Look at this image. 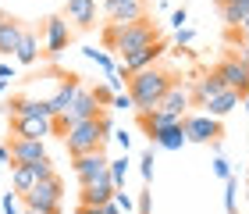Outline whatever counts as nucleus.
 <instances>
[{"instance_id":"obj_1","label":"nucleus","mask_w":249,"mask_h":214,"mask_svg":"<svg viewBox=\"0 0 249 214\" xmlns=\"http://www.w3.org/2000/svg\"><path fill=\"white\" fill-rule=\"evenodd\" d=\"M171 82H175V72H167L164 64H153V68H142V72L128 75V97H132L135 111L160 107V100L171 89Z\"/></svg>"},{"instance_id":"obj_2","label":"nucleus","mask_w":249,"mask_h":214,"mask_svg":"<svg viewBox=\"0 0 249 214\" xmlns=\"http://www.w3.org/2000/svg\"><path fill=\"white\" fill-rule=\"evenodd\" d=\"M157 39H160V29H157L150 18L132 21V25H114V21H107V25H104V47L107 50H118L121 58H128V54L150 47V43H157Z\"/></svg>"},{"instance_id":"obj_3","label":"nucleus","mask_w":249,"mask_h":214,"mask_svg":"<svg viewBox=\"0 0 249 214\" xmlns=\"http://www.w3.org/2000/svg\"><path fill=\"white\" fill-rule=\"evenodd\" d=\"M110 118L107 115H100V118H86V121H78V125H71L64 132V146H68V154L71 157H82V154H93V150H104V143L110 136Z\"/></svg>"},{"instance_id":"obj_4","label":"nucleus","mask_w":249,"mask_h":214,"mask_svg":"<svg viewBox=\"0 0 249 214\" xmlns=\"http://www.w3.org/2000/svg\"><path fill=\"white\" fill-rule=\"evenodd\" d=\"M61 196H64V182H61V175L53 172L50 178H39V182L21 196V207L36 211V214H61Z\"/></svg>"},{"instance_id":"obj_5","label":"nucleus","mask_w":249,"mask_h":214,"mask_svg":"<svg viewBox=\"0 0 249 214\" xmlns=\"http://www.w3.org/2000/svg\"><path fill=\"white\" fill-rule=\"evenodd\" d=\"M100 115H104V107L96 104L93 89H78L75 100L64 107V115L53 118V129H57V132H68L71 125H78V121H86V118H100Z\"/></svg>"},{"instance_id":"obj_6","label":"nucleus","mask_w":249,"mask_h":214,"mask_svg":"<svg viewBox=\"0 0 249 214\" xmlns=\"http://www.w3.org/2000/svg\"><path fill=\"white\" fill-rule=\"evenodd\" d=\"M213 75L224 82V89H239L246 97L249 93V61H242L239 54H228L224 61L213 64Z\"/></svg>"},{"instance_id":"obj_7","label":"nucleus","mask_w":249,"mask_h":214,"mask_svg":"<svg viewBox=\"0 0 249 214\" xmlns=\"http://www.w3.org/2000/svg\"><path fill=\"white\" fill-rule=\"evenodd\" d=\"M164 54H167V43H164V39H157V43H150V47H142V50L128 54V58H121V64H118L114 72L124 75V82H128V75L142 72V68H153V64H160Z\"/></svg>"},{"instance_id":"obj_8","label":"nucleus","mask_w":249,"mask_h":214,"mask_svg":"<svg viewBox=\"0 0 249 214\" xmlns=\"http://www.w3.org/2000/svg\"><path fill=\"white\" fill-rule=\"evenodd\" d=\"M43 39H47V58L57 61L68 50V43H71V25H68V18L64 15H50L43 21Z\"/></svg>"},{"instance_id":"obj_9","label":"nucleus","mask_w":249,"mask_h":214,"mask_svg":"<svg viewBox=\"0 0 249 214\" xmlns=\"http://www.w3.org/2000/svg\"><path fill=\"white\" fill-rule=\"evenodd\" d=\"M182 125H185L189 143H213V139H221V136H224L221 118H210V115H185Z\"/></svg>"},{"instance_id":"obj_10","label":"nucleus","mask_w":249,"mask_h":214,"mask_svg":"<svg viewBox=\"0 0 249 214\" xmlns=\"http://www.w3.org/2000/svg\"><path fill=\"white\" fill-rule=\"evenodd\" d=\"M71 168H75V178H78V186H86V182H93L96 175L110 172V161H107V154H104V150H93V154L71 157Z\"/></svg>"},{"instance_id":"obj_11","label":"nucleus","mask_w":249,"mask_h":214,"mask_svg":"<svg viewBox=\"0 0 249 214\" xmlns=\"http://www.w3.org/2000/svg\"><path fill=\"white\" fill-rule=\"evenodd\" d=\"M114 182H110V172H104V175H96L93 182H86L82 186V193H78V200H82L86 207H104V204H110L114 200Z\"/></svg>"},{"instance_id":"obj_12","label":"nucleus","mask_w":249,"mask_h":214,"mask_svg":"<svg viewBox=\"0 0 249 214\" xmlns=\"http://www.w3.org/2000/svg\"><path fill=\"white\" fill-rule=\"evenodd\" d=\"M11 136L47 139V136H57V129H53V118H11Z\"/></svg>"},{"instance_id":"obj_13","label":"nucleus","mask_w":249,"mask_h":214,"mask_svg":"<svg viewBox=\"0 0 249 214\" xmlns=\"http://www.w3.org/2000/svg\"><path fill=\"white\" fill-rule=\"evenodd\" d=\"M61 15L68 18L71 29H93L96 25V0H64V11Z\"/></svg>"},{"instance_id":"obj_14","label":"nucleus","mask_w":249,"mask_h":214,"mask_svg":"<svg viewBox=\"0 0 249 214\" xmlns=\"http://www.w3.org/2000/svg\"><path fill=\"white\" fill-rule=\"evenodd\" d=\"M7 150H11V164H36V161L47 157L43 139H18V136H11Z\"/></svg>"},{"instance_id":"obj_15","label":"nucleus","mask_w":249,"mask_h":214,"mask_svg":"<svg viewBox=\"0 0 249 214\" xmlns=\"http://www.w3.org/2000/svg\"><path fill=\"white\" fill-rule=\"evenodd\" d=\"M4 111L11 118H50V104L47 100H36V97H11Z\"/></svg>"},{"instance_id":"obj_16","label":"nucleus","mask_w":249,"mask_h":214,"mask_svg":"<svg viewBox=\"0 0 249 214\" xmlns=\"http://www.w3.org/2000/svg\"><path fill=\"white\" fill-rule=\"evenodd\" d=\"M189 107H192V93H189V86L185 82H171V89L164 93V100H160V111H171V115H189Z\"/></svg>"},{"instance_id":"obj_17","label":"nucleus","mask_w":249,"mask_h":214,"mask_svg":"<svg viewBox=\"0 0 249 214\" xmlns=\"http://www.w3.org/2000/svg\"><path fill=\"white\" fill-rule=\"evenodd\" d=\"M78 89H82V82H78V75H71V72H68V75H64V82L57 86V93H53V97L47 100V104H50V118L64 115V107H68V104L75 100V93H78Z\"/></svg>"},{"instance_id":"obj_18","label":"nucleus","mask_w":249,"mask_h":214,"mask_svg":"<svg viewBox=\"0 0 249 214\" xmlns=\"http://www.w3.org/2000/svg\"><path fill=\"white\" fill-rule=\"evenodd\" d=\"M104 11L114 25H132V21L146 18V0H128V4H114V7H104Z\"/></svg>"},{"instance_id":"obj_19","label":"nucleus","mask_w":249,"mask_h":214,"mask_svg":"<svg viewBox=\"0 0 249 214\" xmlns=\"http://www.w3.org/2000/svg\"><path fill=\"white\" fill-rule=\"evenodd\" d=\"M139 115V129L150 136L153 129H164V125H182V115H171V111H160V107H153V111H135Z\"/></svg>"},{"instance_id":"obj_20","label":"nucleus","mask_w":249,"mask_h":214,"mask_svg":"<svg viewBox=\"0 0 249 214\" xmlns=\"http://www.w3.org/2000/svg\"><path fill=\"white\" fill-rule=\"evenodd\" d=\"M239 100H242L239 89H221L217 97H210L207 104H203V107H207L203 115H210V118H224V115H231V111L239 107Z\"/></svg>"},{"instance_id":"obj_21","label":"nucleus","mask_w":249,"mask_h":214,"mask_svg":"<svg viewBox=\"0 0 249 214\" xmlns=\"http://www.w3.org/2000/svg\"><path fill=\"white\" fill-rule=\"evenodd\" d=\"M150 143H153V146H164V150H182V146L189 143L185 125H164V129H153V132H150Z\"/></svg>"},{"instance_id":"obj_22","label":"nucleus","mask_w":249,"mask_h":214,"mask_svg":"<svg viewBox=\"0 0 249 214\" xmlns=\"http://www.w3.org/2000/svg\"><path fill=\"white\" fill-rule=\"evenodd\" d=\"M21 36H25V25H21L18 18H7L4 25H0V54H11L15 58V50H18V43H21Z\"/></svg>"},{"instance_id":"obj_23","label":"nucleus","mask_w":249,"mask_h":214,"mask_svg":"<svg viewBox=\"0 0 249 214\" xmlns=\"http://www.w3.org/2000/svg\"><path fill=\"white\" fill-rule=\"evenodd\" d=\"M221 89H224V82H221V78H217V75L210 72V75H203V78H196V86H192L189 93H192V104H196V107H203V104H207L210 97H217Z\"/></svg>"},{"instance_id":"obj_24","label":"nucleus","mask_w":249,"mask_h":214,"mask_svg":"<svg viewBox=\"0 0 249 214\" xmlns=\"http://www.w3.org/2000/svg\"><path fill=\"white\" fill-rule=\"evenodd\" d=\"M36 182L39 178H36V172H32V164H11V189H15L18 196H25Z\"/></svg>"},{"instance_id":"obj_25","label":"nucleus","mask_w":249,"mask_h":214,"mask_svg":"<svg viewBox=\"0 0 249 214\" xmlns=\"http://www.w3.org/2000/svg\"><path fill=\"white\" fill-rule=\"evenodd\" d=\"M15 61L18 64H36L39 61V36H36V32L25 29V36H21L18 50H15Z\"/></svg>"},{"instance_id":"obj_26","label":"nucleus","mask_w":249,"mask_h":214,"mask_svg":"<svg viewBox=\"0 0 249 214\" xmlns=\"http://www.w3.org/2000/svg\"><path fill=\"white\" fill-rule=\"evenodd\" d=\"M124 175H128V154H121L118 161H110V182H114V189L124 186Z\"/></svg>"},{"instance_id":"obj_27","label":"nucleus","mask_w":249,"mask_h":214,"mask_svg":"<svg viewBox=\"0 0 249 214\" xmlns=\"http://www.w3.org/2000/svg\"><path fill=\"white\" fill-rule=\"evenodd\" d=\"M235 193H239V178L228 175L224 178V211L228 214H235Z\"/></svg>"},{"instance_id":"obj_28","label":"nucleus","mask_w":249,"mask_h":214,"mask_svg":"<svg viewBox=\"0 0 249 214\" xmlns=\"http://www.w3.org/2000/svg\"><path fill=\"white\" fill-rule=\"evenodd\" d=\"M18 204H21V196L15 193V189H11V193H0V214H21Z\"/></svg>"},{"instance_id":"obj_29","label":"nucleus","mask_w":249,"mask_h":214,"mask_svg":"<svg viewBox=\"0 0 249 214\" xmlns=\"http://www.w3.org/2000/svg\"><path fill=\"white\" fill-rule=\"evenodd\" d=\"M86 58H89V61H96V64H100V68H104L107 75H110V72H114V68H118V64H114V61H110V58H107V54H104V50H96V47H89V50H86Z\"/></svg>"},{"instance_id":"obj_30","label":"nucleus","mask_w":249,"mask_h":214,"mask_svg":"<svg viewBox=\"0 0 249 214\" xmlns=\"http://www.w3.org/2000/svg\"><path fill=\"white\" fill-rule=\"evenodd\" d=\"M153 164H157V161H153V146H150V150L142 154V161H139V172H142V178H146V186L153 182Z\"/></svg>"},{"instance_id":"obj_31","label":"nucleus","mask_w":249,"mask_h":214,"mask_svg":"<svg viewBox=\"0 0 249 214\" xmlns=\"http://www.w3.org/2000/svg\"><path fill=\"white\" fill-rule=\"evenodd\" d=\"M93 97H96V104H100V107L114 104V89H110L107 82H104V86H93Z\"/></svg>"},{"instance_id":"obj_32","label":"nucleus","mask_w":249,"mask_h":214,"mask_svg":"<svg viewBox=\"0 0 249 214\" xmlns=\"http://www.w3.org/2000/svg\"><path fill=\"white\" fill-rule=\"evenodd\" d=\"M135 211H139V214H150V211H153V193H150V189H142V193H139V200H135Z\"/></svg>"},{"instance_id":"obj_33","label":"nucleus","mask_w":249,"mask_h":214,"mask_svg":"<svg viewBox=\"0 0 249 214\" xmlns=\"http://www.w3.org/2000/svg\"><path fill=\"white\" fill-rule=\"evenodd\" d=\"M32 172H36V178H50V175H53V164H50V157L36 161V164H32Z\"/></svg>"},{"instance_id":"obj_34","label":"nucleus","mask_w":249,"mask_h":214,"mask_svg":"<svg viewBox=\"0 0 249 214\" xmlns=\"http://www.w3.org/2000/svg\"><path fill=\"white\" fill-rule=\"evenodd\" d=\"M213 175H217V178H228V175H231V168H228V161H224V154L213 157Z\"/></svg>"},{"instance_id":"obj_35","label":"nucleus","mask_w":249,"mask_h":214,"mask_svg":"<svg viewBox=\"0 0 249 214\" xmlns=\"http://www.w3.org/2000/svg\"><path fill=\"white\" fill-rule=\"evenodd\" d=\"M114 204L124 211V214H128V211H135V200L128 196V193H121V189H118V193H114Z\"/></svg>"},{"instance_id":"obj_36","label":"nucleus","mask_w":249,"mask_h":214,"mask_svg":"<svg viewBox=\"0 0 249 214\" xmlns=\"http://www.w3.org/2000/svg\"><path fill=\"white\" fill-rule=\"evenodd\" d=\"M110 107H121V111H135V104H132V97H128V89H124V93H114V104H110Z\"/></svg>"},{"instance_id":"obj_37","label":"nucleus","mask_w":249,"mask_h":214,"mask_svg":"<svg viewBox=\"0 0 249 214\" xmlns=\"http://www.w3.org/2000/svg\"><path fill=\"white\" fill-rule=\"evenodd\" d=\"M192 36H196V32H192L189 25H182V29H178V36H175V43H178V47H189Z\"/></svg>"},{"instance_id":"obj_38","label":"nucleus","mask_w":249,"mask_h":214,"mask_svg":"<svg viewBox=\"0 0 249 214\" xmlns=\"http://www.w3.org/2000/svg\"><path fill=\"white\" fill-rule=\"evenodd\" d=\"M171 25H175V29H182V25H189V11H185V7H178L175 15H171Z\"/></svg>"},{"instance_id":"obj_39","label":"nucleus","mask_w":249,"mask_h":214,"mask_svg":"<svg viewBox=\"0 0 249 214\" xmlns=\"http://www.w3.org/2000/svg\"><path fill=\"white\" fill-rule=\"evenodd\" d=\"M114 139L121 143V150L128 154V146H132V136H128V132H124V129H121V132H114Z\"/></svg>"},{"instance_id":"obj_40","label":"nucleus","mask_w":249,"mask_h":214,"mask_svg":"<svg viewBox=\"0 0 249 214\" xmlns=\"http://www.w3.org/2000/svg\"><path fill=\"white\" fill-rule=\"evenodd\" d=\"M75 214H107V204H104V207H86V204H78Z\"/></svg>"},{"instance_id":"obj_41","label":"nucleus","mask_w":249,"mask_h":214,"mask_svg":"<svg viewBox=\"0 0 249 214\" xmlns=\"http://www.w3.org/2000/svg\"><path fill=\"white\" fill-rule=\"evenodd\" d=\"M0 164L11 168V150H7V146H0Z\"/></svg>"},{"instance_id":"obj_42","label":"nucleus","mask_w":249,"mask_h":214,"mask_svg":"<svg viewBox=\"0 0 249 214\" xmlns=\"http://www.w3.org/2000/svg\"><path fill=\"white\" fill-rule=\"evenodd\" d=\"M0 78H15V68H11V64H0Z\"/></svg>"},{"instance_id":"obj_43","label":"nucleus","mask_w":249,"mask_h":214,"mask_svg":"<svg viewBox=\"0 0 249 214\" xmlns=\"http://www.w3.org/2000/svg\"><path fill=\"white\" fill-rule=\"evenodd\" d=\"M239 32H246V36H249V15H246V18L239 21Z\"/></svg>"},{"instance_id":"obj_44","label":"nucleus","mask_w":249,"mask_h":214,"mask_svg":"<svg viewBox=\"0 0 249 214\" xmlns=\"http://www.w3.org/2000/svg\"><path fill=\"white\" fill-rule=\"evenodd\" d=\"M114 4H128V0H104V7H114Z\"/></svg>"},{"instance_id":"obj_45","label":"nucleus","mask_w":249,"mask_h":214,"mask_svg":"<svg viewBox=\"0 0 249 214\" xmlns=\"http://www.w3.org/2000/svg\"><path fill=\"white\" fill-rule=\"evenodd\" d=\"M7 93V78H0V97H4Z\"/></svg>"},{"instance_id":"obj_46","label":"nucleus","mask_w":249,"mask_h":214,"mask_svg":"<svg viewBox=\"0 0 249 214\" xmlns=\"http://www.w3.org/2000/svg\"><path fill=\"white\" fill-rule=\"evenodd\" d=\"M7 18H11V15H7V11H4V7H0V25H4V21H7Z\"/></svg>"}]
</instances>
